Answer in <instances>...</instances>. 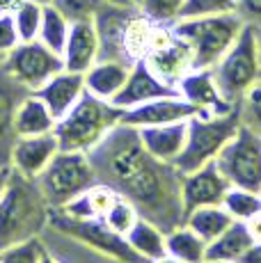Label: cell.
I'll use <instances>...</instances> for the list:
<instances>
[{"instance_id": "816d5d0a", "label": "cell", "mask_w": 261, "mask_h": 263, "mask_svg": "<svg viewBox=\"0 0 261 263\" xmlns=\"http://www.w3.org/2000/svg\"><path fill=\"white\" fill-rule=\"evenodd\" d=\"M259 192H261V190H259Z\"/></svg>"}, {"instance_id": "277c9868", "label": "cell", "mask_w": 261, "mask_h": 263, "mask_svg": "<svg viewBox=\"0 0 261 263\" xmlns=\"http://www.w3.org/2000/svg\"><path fill=\"white\" fill-rule=\"evenodd\" d=\"M245 21L236 12L215 14L202 18H179L172 30L190 46L193 69H213L215 62L236 42Z\"/></svg>"}, {"instance_id": "b9f144b4", "label": "cell", "mask_w": 261, "mask_h": 263, "mask_svg": "<svg viewBox=\"0 0 261 263\" xmlns=\"http://www.w3.org/2000/svg\"><path fill=\"white\" fill-rule=\"evenodd\" d=\"M245 224H248V229H250V234H252L254 242H259V240H261V213L254 215L252 220H248Z\"/></svg>"}, {"instance_id": "f35d334b", "label": "cell", "mask_w": 261, "mask_h": 263, "mask_svg": "<svg viewBox=\"0 0 261 263\" xmlns=\"http://www.w3.org/2000/svg\"><path fill=\"white\" fill-rule=\"evenodd\" d=\"M236 14L245 23L261 25V0H236Z\"/></svg>"}, {"instance_id": "9c48e42d", "label": "cell", "mask_w": 261, "mask_h": 263, "mask_svg": "<svg viewBox=\"0 0 261 263\" xmlns=\"http://www.w3.org/2000/svg\"><path fill=\"white\" fill-rule=\"evenodd\" d=\"M48 224L62 231L69 238L78 240L80 245L92 247L99 254L108 256V259L117 263H149L138 252L130 250L126 236L113 231L103 220H76V217H69L62 211H58V213H51Z\"/></svg>"}, {"instance_id": "7402d4cb", "label": "cell", "mask_w": 261, "mask_h": 263, "mask_svg": "<svg viewBox=\"0 0 261 263\" xmlns=\"http://www.w3.org/2000/svg\"><path fill=\"white\" fill-rule=\"evenodd\" d=\"M58 119L53 117V112L46 108L42 99L37 94L30 92L26 99L18 103L16 112H14V135L16 138H28V135H44L53 133Z\"/></svg>"}, {"instance_id": "7a4b0ae2", "label": "cell", "mask_w": 261, "mask_h": 263, "mask_svg": "<svg viewBox=\"0 0 261 263\" xmlns=\"http://www.w3.org/2000/svg\"><path fill=\"white\" fill-rule=\"evenodd\" d=\"M48 220L51 206L44 199L37 181L14 172L7 190L0 197V250L39 236L48 227Z\"/></svg>"}, {"instance_id": "484cf974", "label": "cell", "mask_w": 261, "mask_h": 263, "mask_svg": "<svg viewBox=\"0 0 261 263\" xmlns=\"http://www.w3.org/2000/svg\"><path fill=\"white\" fill-rule=\"evenodd\" d=\"M165 252L167 256L181 263H204L207 261V242L199 238L190 227L179 224L165 234Z\"/></svg>"}, {"instance_id": "cb8c5ba5", "label": "cell", "mask_w": 261, "mask_h": 263, "mask_svg": "<svg viewBox=\"0 0 261 263\" xmlns=\"http://www.w3.org/2000/svg\"><path fill=\"white\" fill-rule=\"evenodd\" d=\"M252 234L248 224L240 220H234L218 238H213L207 245V259L211 261H238L245 252L252 247Z\"/></svg>"}, {"instance_id": "2e32d148", "label": "cell", "mask_w": 261, "mask_h": 263, "mask_svg": "<svg viewBox=\"0 0 261 263\" xmlns=\"http://www.w3.org/2000/svg\"><path fill=\"white\" fill-rule=\"evenodd\" d=\"M138 5H128V7H117V5L105 3L99 14L94 16V28H97L99 37V60H122L124 58V30L135 12ZM128 64V62H126Z\"/></svg>"}, {"instance_id": "836d02e7", "label": "cell", "mask_w": 261, "mask_h": 263, "mask_svg": "<svg viewBox=\"0 0 261 263\" xmlns=\"http://www.w3.org/2000/svg\"><path fill=\"white\" fill-rule=\"evenodd\" d=\"M138 217H140L138 215V209H135V206L130 204L128 199H124V197H117V199L113 201V206H110V209L103 213L101 220L113 231L126 236V231L135 224V220H138Z\"/></svg>"}, {"instance_id": "5b68a950", "label": "cell", "mask_w": 261, "mask_h": 263, "mask_svg": "<svg viewBox=\"0 0 261 263\" xmlns=\"http://www.w3.org/2000/svg\"><path fill=\"white\" fill-rule=\"evenodd\" d=\"M238 126V108L232 110L229 115H220V117L195 112L193 117H188V133H185L183 151L172 165L179 170V174H188V172L204 167L207 163H213L222 151V146L232 140Z\"/></svg>"}, {"instance_id": "f6af8a7d", "label": "cell", "mask_w": 261, "mask_h": 263, "mask_svg": "<svg viewBox=\"0 0 261 263\" xmlns=\"http://www.w3.org/2000/svg\"><path fill=\"white\" fill-rule=\"evenodd\" d=\"M149 263H181V261L172 259V256H160V259H156V261H149Z\"/></svg>"}, {"instance_id": "8fae6325", "label": "cell", "mask_w": 261, "mask_h": 263, "mask_svg": "<svg viewBox=\"0 0 261 263\" xmlns=\"http://www.w3.org/2000/svg\"><path fill=\"white\" fill-rule=\"evenodd\" d=\"M142 60L163 83L172 87H177L179 80L193 69L190 46L172 30V23H156L152 44Z\"/></svg>"}, {"instance_id": "f907efd6", "label": "cell", "mask_w": 261, "mask_h": 263, "mask_svg": "<svg viewBox=\"0 0 261 263\" xmlns=\"http://www.w3.org/2000/svg\"><path fill=\"white\" fill-rule=\"evenodd\" d=\"M133 3H135V5H138V0H133Z\"/></svg>"}, {"instance_id": "44dd1931", "label": "cell", "mask_w": 261, "mask_h": 263, "mask_svg": "<svg viewBox=\"0 0 261 263\" xmlns=\"http://www.w3.org/2000/svg\"><path fill=\"white\" fill-rule=\"evenodd\" d=\"M130 71V64L122 60H97L87 71L83 73L85 92L94 94L97 99L113 101L124 87Z\"/></svg>"}, {"instance_id": "4dcf8cb0", "label": "cell", "mask_w": 261, "mask_h": 263, "mask_svg": "<svg viewBox=\"0 0 261 263\" xmlns=\"http://www.w3.org/2000/svg\"><path fill=\"white\" fill-rule=\"evenodd\" d=\"M42 9H44V5L37 3V0H21L14 7L12 16H14V25H16L18 42H34L39 37Z\"/></svg>"}, {"instance_id": "603a6c76", "label": "cell", "mask_w": 261, "mask_h": 263, "mask_svg": "<svg viewBox=\"0 0 261 263\" xmlns=\"http://www.w3.org/2000/svg\"><path fill=\"white\" fill-rule=\"evenodd\" d=\"M119 195L110 185L97 181L87 190L80 192L78 197H73L69 204H64L62 209H55V211H62L64 215L76 217V220H101L103 213L113 206V201Z\"/></svg>"}, {"instance_id": "e575fe53", "label": "cell", "mask_w": 261, "mask_h": 263, "mask_svg": "<svg viewBox=\"0 0 261 263\" xmlns=\"http://www.w3.org/2000/svg\"><path fill=\"white\" fill-rule=\"evenodd\" d=\"M227 12H236V0H183L179 18H202Z\"/></svg>"}, {"instance_id": "d6986e66", "label": "cell", "mask_w": 261, "mask_h": 263, "mask_svg": "<svg viewBox=\"0 0 261 263\" xmlns=\"http://www.w3.org/2000/svg\"><path fill=\"white\" fill-rule=\"evenodd\" d=\"M32 94H37L39 99L46 103V108L53 112V117L60 119L62 115H67L69 110L73 108V103L85 94L83 73L62 69V71L55 73L53 78H48L46 83Z\"/></svg>"}, {"instance_id": "d4e9b609", "label": "cell", "mask_w": 261, "mask_h": 263, "mask_svg": "<svg viewBox=\"0 0 261 263\" xmlns=\"http://www.w3.org/2000/svg\"><path fill=\"white\" fill-rule=\"evenodd\" d=\"M126 240L130 250L138 252L144 261H156L160 256H167V252H165V231L147 217L135 220V224L126 231Z\"/></svg>"}, {"instance_id": "7c38bea8", "label": "cell", "mask_w": 261, "mask_h": 263, "mask_svg": "<svg viewBox=\"0 0 261 263\" xmlns=\"http://www.w3.org/2000/svg\"><path fill=\"white\" fill-rule=\"evenodd\" d=\"M177 92L183 101L193 105L197 115L220 117V115H229L232 110L238 108V103L225 99L211 69H190L177 83Z\"/></svg>"}, {"instance_id": "7dc6e473", "label": "cell", "mask_w": 261, "mask_h": 263, "mask_svg": "<svg viewBox=\"0 0 261 263\" xmlns=\"http://www.w3.org/2000/svg\"><path fill=\"white\" fill-rule=\"evenodd\" d=\"M204 263H234V261H211V259H207Z\"/></svg>"}, {"instance_id": "ffe728a7", "label": "cell", "mask_w": 261, "mask_h": 263, "mask_svg": "<svg viewBox=\"0 0 261 263\" xmlns=\"http://www.w3.org/2000/svg\"><path fill=\"white\" fill-rule=\"evenodd\" d=\"M64 69L67 71L85 73L94 62L99 60V37L94 21L71 23L69 28V37L62 50Z\"/></svg>"}, {"instance_id": "8992f818", "label": "cell", "mask_w": 261, "mask_h": 263, "mask_svg": "<svg viewBox=\"0 0 261 263\" xmlns=\"http://www.w3.org/2000/svg\"><path fill=\"white\" fill-rule=\"evenodd\" d=\"M211 71H213V78L218 83L220 92L225 94V99H229L232 103H238L240 96L261 78L257 25L245 23L238 37H236V42L215 62V67Z\"/></svg>"}, {"instance_id": "4316f807", "label": "cell", "mask_w": 261, "mask_h": 263, "mask_svg": "<svg viewBox=\"0 0 261 263\" xmlns=\"http://www.w3.org/2000/svg\"><path fill=\"white\" fill-rule=\"evenodd\" d=\"M232 222H234V217L225 211L222 204H213V206L195 209L190 215H185L183 224L190 227V229H193L195 234L209 245V242L213 238H218Z\"/></svg>"}, {"instance_id": "c3c4849f", "label": "cell", "mask_w": 261, "mask_h": 263, "mask_svg": "<svg viewBox=\"0 0 261 263\" xmlns=\"http://www.w3.org/2000/svg\"><path fill=\"white\" fill-rule=\"evenodd\" d=\"M37 3H42V5H48V3H53V0H37Z\"/></svg>"}, {"instance_id": "d6a6232c", "label": "cell", "mask_w": 261, "mask_h": 263, "mask_svg": "<svg viewBox=\"0 0 261 263\" xmlns=\"http://www.w3.org/2000/svg\"><path fill=\"white\" fill-rule=\"evenodd\" d=\"M48 5H53L69 23H83L94 21V16L105 3L103 0H53Z\"/></svg>"}, {"instance_id": "f546056e", "label": "cell", "mask_w": 261, "mask_h": 263, "mask_svg": "<svg viewBox=\"0 0 261 263\" xmlns=\"http://www.w3.org/2000/svg\"><path fill=\"white\" fill-rule=\"evenodd\" d=\"M222 206L234 220L248 222L254 215L261 213V192L238 188V185H229L222 197Z\"/></svg>"}, {"instance_id": "bcb514c9", "label": "cell", "mask_w": 261, "mask_h": 263, "mask_svg": "<svg viewBox=\"0 0 261 263\" xmlns=\"http://www.w3.org/2000/svg\"><path fill=\"white\" fill-rule=\"evenodd\" d=\"M257 39H259V55H261V25H257Z\"/></svg>"}, {"instance_id": "5bb4252c", "label": "cell", "mask_w": 261, "mask_h": 263, "mask_svg": "<svg viewBox=\"0 0 261 263\" xmlns=\"http://www.w3.org/2000/svg\"><path fill=\"white\" fill-rule=\"evenodd\" d=\"M174 94H179L177 87L163 83V80L147 67L144 60H138V62L130 64L126 83H124V87L119 89V94L115 96L110 103L119 110H130V108H138V105L147 103V101L163 99V96H174Z\"/></svg>"}, {"instance_id": "3957f363", "label": "cell", "mask_w": 261, "mask_h": 263, "mask_svg": "<svg viewBox=\"0 0 261 263\" xmlns=\"http://www.w3.org/2000/svg\"><path fill=\"white\" fill-rule=\"evenodd\" d=\"M124 110L115 108L110 101L97 99L94 94L85 92L73 103L67 115L58 119L53 133L62 151H92L105 138L110 128L122 121Z\"/></svg>"}, {"instance_id": "30bf717a", "label": "cell", "mask_w": 261, "mask_h": 263, "mask_svg": "<svg viewBox=\"0 0 261 263\" xmlns=\"http://www.w3.org/2000/svg\"><path fill=\"white\" fill-rule=\"evenodd\" d=\"M3 67L7 69L23 87L30 92H37L48 78L64 69V60L48 46H44L39 39L34 42H18L16 46L5 55Z\"/></svg>"}, {"instance_id": "60d3db41", "label": "cell", "mask_w": 261, "mask_h": 263, "mask_svg": "<svg viewBox=\"0 0 261 263\" xmlns=\"http://www.w3.org/2000/svg\"><path fill=\"white\" fill-rule=\"evenodd\" d=\"M12 174H14L12 165H0V197H3L5 190H7L9 181H12Z\"/></svg>"}, {"instance_id": "74e56055", "label": "cell", "mask_w": 261, "mask_h": 263, "mask_svg": "<svg viewBox=\"0 0 261 263\" xmlns=\"http://www.w3.org/2000/svg\"><path fill=\"white\" fill-rule=\"evenodd\" d=\"M16 44H18V34H16V25H14V16L12 12H3L0 14V53L7 55Z\"/></svg>"}, {"instance_id": "ac0fdd59", "label": "cell", "mask_w": 261, "mask_h": 263, "mask_svg": "<svg viewBox=\"0 0 261 263\" xmlns=\"http://www.w3.org/2000/svg\"><path fill=\"white\" fill-rule=\"evenodd\" d=\"M185 133H188V119L138 128L142 146L163 163H174L179 158L185 144Z\"/></svg>"}, {"instance_id": "6da1fadb", "label": "cell", "mask_w": 261, "mask_h": 263, "mask_svg": "<svg viewBox=\"0 0 261 263\" xmlns=\"http://www.w3.org/2000/svg\"><path fill=\"white\" fill-rule=\"evenodd\" d=\"M87 156L99 183L128 199L140 217L152 220L165 234L183 224L181 174L172 163H163L144 149L138 128L117 124Z\"/></svg>"}, {"instance_id": "83f0119b", "label": "cell", "mask_w": 261, "mask_h": 263, "mask_svg": "<svg viewBox=\"0 0 261 263\" xmlns=\"http://www.w3.org/2000/svg\"><path fill=\"white\" fill-rule=\"evenodd\" d=\"M28 94H30L28 87H23L5 67H0V138H5L7 133L14 135V128H12L14 112H16L18 103Z\"/></svg>"}, {"instance_id": "1f68e13d", "label": "cell", "mask_w": 261, "mask_h": 263, "mask_svg": "<svg viewBox=\"0 0 261 263\" xmlns=\"http://www.w3.org/2000/svg\"><path fill=\"white\" fill-rule=\"evenodd\" d=\"M46 245L42 242L39 236L21 242H14L9 247L0 250V263H39Z\"/></svg>"}, {"instance_id": "4fadbf2b", "label": "cell", "mask_w": 261, "mask_h": 263, "mask_svg": "<svg viewBox=\"0 0 261 263\" xmlns=\"http://www.w3.org/2000/svg\"><path fill=\"white\" fill-rule=\"evenodd\" d=\"M229 188V181L222 176V172L218 170V165L207 163L204 167L181 174V185H179V195H181V211L183 220L185 215H190L195 209L202 206H213L222 204V197Z\"/></svg>"}, {"instance_id": "681fc988", "label": "cell", "mask_w": 261, "mask_h": 263, "mask_svg": "<svg viewBox=\"0 0 261 263\" xmlns=\"http://www.w3.org/2000/svg\"><path fill=\"white\" fill-rule=\"evenodd\" d=\"M3 62H5V55H3V53H0V67H3Z\"/></svg>"}, {"instance_id": "e0dca14e", "label": "cell", "mask_w": 261, "mask_h": 263, "mask_svg": "<svg viewBox=\"0 0 261 263\" xmlns=\"http://www.w3.org/2000/svg\"><path fill=\"white\" fill-rule=\"evenodd\" d=\"M195 115V108L183 101L179 94L174 96H163V99H154L147 103L138 105V108L124 110L122 121L119 124L133 126V128H142V126H158V124H170V121H181Z\"/></svg>"}, {"instance_id": "9a60e30c", "label": "cell", "mask_w": 261, "mask_h": 263, "mask_svg": "<svg viewBox=\"0 0 261 263\" xmlns=\"http://www.w3.org/2000/svg\"><path fill=\"white\" fill-rule=\"evenodd\" d=\"M58 151H60V144H58L55 133L14 138L12 149H9V165L21 176L37 179L46 170V165L51 163Z\"/></svg>"}, {"instance_id": "7bdbcfd3", "label": "cell", "mask_w": 261, "mask_h": 263, "mask_svg": "<svg viewBox=\"0 0 261 263\" xmlns=\"http://www.w3.org/2000/svg\"><path fill=\"white\" fill-rule=\"evenodd\" d=\"M39 263H62V261H58V259H55V256L51 254V252H48V250H44L42 261H39Z\"/></svg>"}, {"instance_id": "8d00e7d4", "label": "cell", "mask_w": 261, "mask_h": 263, "mask_svg": "<svg viewBox=\"0 0 261 263\" xmlns=\"http://www.w3.org/2000/svg\"><path fill=\"white\" fill-rule=\"evenodd\" d=\"M183 0H138V7L154 23H174Z\"/></svg>"}, {"instance_id": "ab89813d", "label": "cell", "mask_w": 261, "mask_h": 263, "mask_svg": "<svg viewBox=\"0 0 261 263\" xmlns=\"http://www.w3.org/2000/svg\"><path fill=\"white\" fill-rule=\"evenodd\" d=\"M236 263H261V240L252 242V247H250V250L245 252Z\"/></svg>"}, {"instance_id": "52a82bcc", "label": "cell", "mask_w": 261, "mask_h": 263, "mask_svg": "<svg viewBox=\"0 0 261 263\" xmlns=\"http://www.w3.org/2000/svg\"><path fill=\"white\" fill-rule=\"evenodd\" d=\"M37 185L42 190L44 199L48 201L51 211L62 209L64 204L78 197L83 190L97 183L92 160L85 151H62L53 156L46 170L37 176Z\"/></svg>"}, {"instance_id": "ba28073f", "label": "cell", "mask_w": 261, "mask_h": 263, "mask_svg": "<svg viewBox=\"0 0 261 263\" xmlns=\"http://www.w3.org/2000/svg\"><path fill=\"white\" fill-rule=\"evenodd\" d=\"M215 165L229 185L261 190V135L240 124L215 158Z\"/></svg>"}, {"instance_id": "ee69618b", "label": "cell", "mask_w": 261, "mask_h": 263, "mask_svg": "<svg viewBox=\"0 0 261 263\" xmlns=\"http://www.w3.org/2000/svg\"><path fill=\"white\" fill-rule=\"evenodd\" d=\"M108 5H117V7H128V5H135L133 0H103Z\"/></svg>"}, {"instance_id": "f1b7e54d", "label": "cell", "mask_w": 261, "mask_h": 263, "mask_svg": "<svg viewBox=\"0 0 261 263\" xmlns=\"http://www.w3.org/2000/svg\"><path fill=\"white\" fill-rule=\"evenodd\" d=\"M69 28H71V23H69L53 5H44L42 25H39V37H37L44 46H48L51 50L62 55L64 44H67V37H69Z\"/></svg>"}, {"instance_id": "d590c367", "label": "cell", "mask_w": 261, "mask_h": 263, "mask_svg": "<svg viewBox=\"0 0 261 263\" xmlns=\"http://www.w3.org/2000/svg\"><path fill=\"white\" fill-rule=\"evenodd\" d=\"M238 115H240V124L250 126L261 135V78L240 96Z\"/></svg>"}]
</instances>
